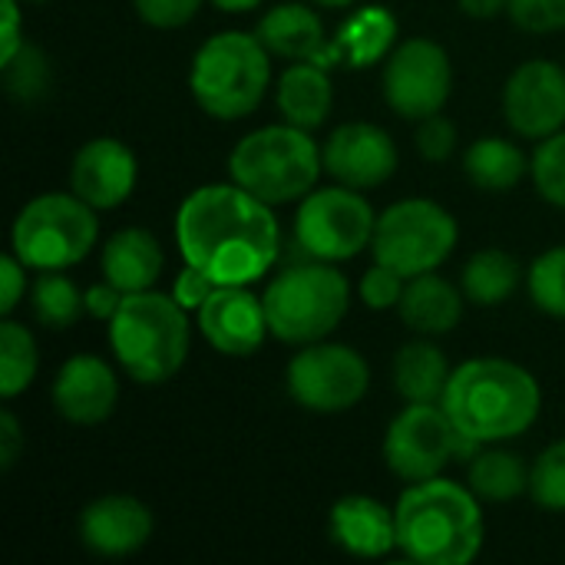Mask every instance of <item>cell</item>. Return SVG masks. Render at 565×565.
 <instances>
[{"label": "cell", "mask_w": 565, "mask_h": 565, "mask_svg": "<svg viewBox=\"0 0 565 565\" xmlns=\"http://www.w3.org/2000/svg\"><path fill=\"white\" fill-rule=\"evenodd\" d=\"M192 344L189 311L162 291H132L109 321V348L136 384L172 381Z\"/></svg>", "instance_id": "4"}, {"label": "cell", "mask_w": 565, "mask_h": 565, "mask_svg": "<svg viewBox=\"0 0 565 565\" xmlns=\"http://www.w3.org/2000/svg\"><path fill=\"white\" fill-rule=\"evenodd\" d=\"M450 89L454 66L440 43L414 36L391 50L384 66V99L397 116L420 122L447 106Z\"/></svg>", "instance_id": "13"}, {"label": "cell", "mask_w": 565, "mask_h": 565, "mask_svg": "<svg viewBox=\"0 0 565 565\" xmlns=\"http://www.w3.org/2000/svg\"><path fill=\"white\" fill-rule=\"evenodd\" d=\"M530 467L520 454L503 450V447H490L483 454H473L467 483L480 500L490 503H510L523 493H530Z\"/></svg>", "instance_id": "28"}, {"label": "cell", "mask_w": 565, "mask_h": 565, "mask_svg": "<svg viewBox=\"0 0 565 565\" xmlns=\"http://www.w3.org/2000/svg\"><path fill=\"white\" fill-rule=\"evenodd\" d=\"M271 79V53L258 33L225 30L205 40L189 70V89L195 103L222 122L252 116Z\"/></svg>", "instance_id": "5"}, {"label": "cell", "mask_w": 565, "mask_h": 565, "mask_svg": "<svg viewBox=\"0 0 565 565\" xmlns=\"http://www.w3.org/2000/svg\"><path fill=\"white\" fill-rule=\"evenodd\" d=\"M457 218L430 199H404L377 215L374 262L394 268L404 278L437 271L457 248Z\"/></svg>", "instance_id": "9"}, {"label": "cell", "mask_w": 565, "mask_h": 565, "mask_svg": "<svg viewBox=\"0 0 565 565\" xmlns=\"http://www.w3.org/2000/svg\"><path fill=\"white\" fill-rule=\"evenodd\" d=\"M23 454V430L13 417V411H3L0 414V470H13V463L20 460Z\"/></svg>", "instance_id": "43"}, {"label": "cell", "mask_w": 565, "mask_h": 565, "mask_svg": "<svg viewBox=\"0 0 565 565\" xmlns=\"http://www.w3.org/2000/svg\"><path fill=\"white\" fill-rule=\"evenodd\" d=\"M36 367H40V354H36L33 334L23 324L3 318V324H0V397L3 401L20 397L33 384Z\"/></svg>", "instance_id": "30"}, {"label": "cell", "mask_w": 565, "mask_h": 565, "mask_svg": "<svg viewBox=\"0 0 565 565\" xmlns=\"http://www.w3.org/2000/svg\"><path fill=\"white\" fill-rule=\"evenodd\" d=\"M334 103V86L328 76V66L321 63H291L281 79H278V109L285 116V122L298 126V129H318Z\"/></svg>", "instance_id": "24"}, {"label": "cell", "mask_w": 565, "mask_h": 565, "mask_svg": "<svg viewBox=\"0 0 565 565\" xmlns=\"http://www.w3.org/2000/svg\"><path fill=\"white\" fill-rule=\"evenodd\" d=\"M407 278L404 275H397L394 268H387V265H374V268H367L364 271V278H361V301L371 308V311H387V308H397L401 305V298H404V285Z\"/></svg>", "instance_id": "37"}, {"label": "cell", "mask_w": 565, "mask_h": 565, "mask_svg": "<svg viewBox=\"0 0 565 565\" xmlns=\"http://www.w3.org/2000/svg\"><path fill=\"white\" fill-rule=\"evenodd\" d=\"M50 60L43 56V50L23 43L17 50V56H10L3 63V83H7V93L17 99V103H36L46 96L50 89Z\"/></svg>", "instance_id": "32"}, {"label": "cell", "mask_w": 565, "mask_h": 565, "mask_svg": "<svg viewBox=\"0 0 565 565\" xmlns=\"http://www.w3.org/2000/svg\"><path fill=\"white\" fill-rule=\"evenodd\" d=\"M271 209L238 182L195 189L175 215V245L185 265L215 285H255L281 255V228Z\"/></svg>", "instance_id": "1"}, {"label": "cell", "mask_w": 565, "mask_h": 565, "mask_svg": "<svg viewBox=\"0 0 565 565\" xmlns=\"http://www.w3.org/2000/svg\"><path fill=\"white\" fill-rule=\"evenodd\" d=\"M195 315L202 338L225 358H252L271 334L265 301L248 285H218Z\"/></svg>", "instance_id": "16"}, {"label": "cell", "mask_w": 565, "mask_h": 565, "mask_svg": "<svg viewBox=\"0 0 565 565\" xmlns=\"http://www.w3.org/2000/svg\"><path fill=\"white\" fill-rule=\"evenodd\" d=\"M503 116L523 139H546L565 126V70L553 60L520 63L503 89Z\"/></svg>", "instance_id": "14"}, {"label": "cell", "mask_w": 565, "mask_h": 565, "mask_svg": "<svg viewBox=\"0 0 565 565\" xmlns=\"http://www.w3.org/2000/svg\"><path fill=\"white\" fill-rule=\"evenodd\" d=\"M507 13L526 33L565 30V0H510Z\"/></svg>", "instance_id": "36"}, {"label": "cell", "mask_w": 565, "mask_h": 565, "mask_svg": "<svg viewBox=\"0 0 565 565\" xmlns=\"http://www.w3.org/2000/svg\"><path fill=\"white\" fill-rule=\"evenodd\" d=\"M377 228V212L351 185L315 189L301 199L295 215V242L315 262H348L358 258Z\"/></svg>", "instance_id": "10"}, {"label": "cell", "mask_w": 565, "mask_h": 565, "mask_svg": "<svg viewBox=\"0 0 565 565\" xmlns=\"http://www.w3.org/2000/svg\"><path fill=\"white\" fill-rule=\"evenodd\" d=\"M132 7L149 26L175 30V26H185L189 20H195V13L202 10V0H132Z\"/></svg>", "instance_id": "39"}, {"label": "cell", "mask_w": 565, "mask_h": 565, "mask_svg": "<svg viewBox=\"0 0 565 565\" xmlns=\"http://www.w3.org/2000/svg\"><path fill=\"white\" fill-rule=\"evenodd\" d=\"M119 381L96 354H73L53 381V407L76 427H96L113 417Z\"/></svg>", "instance_id": "18"}, {"label": "cell", "mask_w": 565, "mask_h": 565, "mask_svg": "<svg viewBox=\"0 0 565 565\" xmlns=\"http://www.w3.org/2000/svg\"><path fill=\"white\" fill-rule=\"evenodd\" d=\"M530 172H533V182H536L540 195L550 205L565 212V129L540 139Z\"/></svg>", "instance_id": "35"}, {"label": "cell", "mask_w": 565, "mask_h": 565, "mask_svg": "<svg viewBox=\"0 0 565 565\" xmlns=\"http://www.w3.org/2000/svg\"><path fill=\"white\" fill-rule=\"evenodd\" d=\"M139 179V162L132 149L119 139L99 136L76 149L70 166V192H76L96 212L122 205Z\"/></svg>", "instance_id": "17"}, {"label": "cell", "mask_w": 565, "mask_h": 565, "mask_svg": "<svg viewBox=\"0 0 565 565\" xmlns=\"http://www.w3.org/2000/svg\"><path fill=\"white\" fill-rule=\"evenodd\" d=\"M397 40V20L384 7H361L354 10L334 40L338 60H348V66H371L384 56H391Z\"/></svg>", "instance_id": "26"}, {"label": "cell", "mask_w": 565, "mask_h": 565, "mask_svg": "<svg viewBox=\"0 0 565 565\" xmlns=\"http://www.w3.org/2000/svg\"><path fill=\"white\" fill-rule=\"evenodd\" d=\"M268 331L285 344L324 341L351 308V285L331 262H305L278 271L265 288Z\"/></svg>", "instance_id": "7"}, {"label": "cell", "mask_w": 565, "mask_h": 565, "mask_svg": "<svg viewBox=\"0 0 565 565\" xmlns=\"http://www.w3.org/2000/svg\"><path fill=\"white\" fill-rule=\"evenodd\" d=\"M258 40L268 46L271 56H285L291 63H338L334 43L324 36V23L321 17L305 7V3H281L275 10H268L258 20Z\"/></svg>", "instance_id": "21"}, {"label": "cell", "mask_w": 565, "mask_h": 565, "mask_svg": "<svg viewBox=\"0 0 565 565\" xmlns=\"http://www.w3.org/2000/svg\"><path fill=\"white\" fill-rule=\"evenodd\" d=\"M480 497L434 477L411 483L397 500V550L417 565H467L483 550Z\"/></svg>", "instance_id": "3"}, {"label": "cell", "mask_w": 565, "mask_h": 565, "mask_svg": "<svg viewBox=\"0 0 565 565\" xmlns=\"http://www.w3.org/2000/svg\"><path fill=\"white\" fill-rule=\"evenodd\" d=\"M152 536V513L136 497H99L79 513V543L103 556L122 559L139 553Z\"/></svg>", "instance_id": "19"}, {"label": "cell", "mask_w": 565, "mask_h": 565, "mask_svg": "<svg viewBox=\"0 0 565 565\" xmlns=\"http://www.w3.org/2000/svg\"><path fill=\"white\" fill-rule=\"evenodd\" d=\"M397 311H401L404 324L414 334L440 338V334H450L460 324L463 295L447 278H440L437 271H427V275L407 278V288H404V298H401Z\"/></svg>", "instance_id": "23"}, {"label": "cell", "mask_w": 565, "mask_h": 565, "mask_svg": "<svg viewBox=\"0 0 565 565\" xmlns=\"http://www.w3.org/2000/svg\"><path fill=\"white\" fill-rule=\"evenodd\" d=\"M321 159H324V172L334 182L364 192L384 185L394 175L397 146L374 122H344L328 136Z\"/></svg>", "instance_id": "15"}, {"label": "cell", "mask_w": 565, "mask_h": 565, "mask_svg": "<svg viewBox=\"0 0 565 565\" xmlns=\"http://www.w3.org/2000/svg\"><path fill=\"white\" fill-rule=\"evenodd\" d=\"M520 278H523V268L510 252L483 248L463 268V295L467 301L480 308H497L513 298V291L520 288Z\"/></svg>", "instance_id": "29"}, {"label": "cell", "mask_w": 565, "mask_h": 565, "mask_svg": "<svg viewBox=\"0 0 565 565\" xmlns=\"http://www.w3.org/2000/svg\"><path fill=\"white\" fill-rule=\"evenodd\" d=\"M0 285H3V295H0V315L3 318H10L13 315V308L23 301V295H26V265L10 252V255H3V262H0Z\"/></svg>", "instance_id": "41"}, {"label": "cell", "mask_w": 565, "mask_h": 565, "mask_svg": "<svg viewBox=\"0 0 565 565\" xmlns=\"http://www.w3.org/2000/svg\"><path fill=\"white\" fill-rule=\"evenodd\" d=\"M510 7V0H460V10L473 20H493Z\"/></svg>", "instance_id": "45"}, {"label": "cell", "mask_w": 565, "mask_h": 565, "mask_svg": "<svg viewBox=\"0 0 565 565\" xmlns=\"http://www.w3.org/2000/svg\"><path fill=\"white\" fill-rule=\"evenodd\" d=\"M23 3H43V0H23Z\"/></svg>", "instance_id": "48"}, {"label": "cell", "mask_w": 565, "mask_h": 565, "mask_svg": "<svg viewBox=\"0 0 565 565\" xmlns=\"http://www.w3.org/2000/svg\"><path fill=\"white\" fill-rule=\"evenodd\" d=\"M440 407L467 440L503 444L536 424L543 391L526 367L503 358H477L450 374Z\"/></svg>", "instance_id": "2"}, {"label": "cell", "mask_w": 565, "mask_h": 565, "mask_svg": "<svg viewBox=\"0 0 565 565\" xmlns=\"http://www.w3.org/2000/svg\"><path fill=\"white\" fill-rule=\"evenodd\" d=\"M480 444L467 440L440 404H407L387 427L384 460L404 483H424L444 473L457 457L477 454Z\"/></svg>", "instance_id": "11"}, {"label": "cell", "mask_w": 565, "mask_h": 565, "mask_svg": "<svg viewBox=\"0 0 565 565\" xmlns=\"http://www.w3.org/2000/svg\"><path fill=\"white\" fill-rule=\"evenodd\" d=\"M215 288H218V285H215L205 271L185 265V268L179 271L175 285H172V298H175L185 311H199V308L212 298Z\"/></svg>", "instance_id": "40"}, {"label": "cell", "mask_w": 565, "mask_h": 565, "mask_svg": "<svg viewBox=\"0 0 565 565\" xmlns=\"http://www.w3.org/2000/svg\"><path fill=\"white\" fill-rule=\"evenodd\" d=\"M530 298L540 311L565 321V245L543 252L530 268Z\"/></svg>", "instance_id": "33"}, {"label": "cell", "mask_w": 565, "mask_h": 565, "mask_svg": "<svg viewBox=\"0 0 565 565\" xmlns=\"http://www.w3.org/2000/svg\"><path fill=\"white\" fill-rule=\"evenodd\" d=\"M122 291L109 281H99V285H89L83 291V301H86V315H93L96 321H113L119 305H122Z\"/></svg>", "instance_id": "42"}, {"label": "cell", "mask_w": 565, "mask_h": 565, "mask_svg": "<svg viewBox=\"0 0 565 565\" xmlns=\"http://www.w3.org/2000/svg\"><path fill=\"white\" fill-rule=\"evenodd\" d=\"M218 10H225V13H248V10H255V7H262L265 0H212Z\"/></svg>", "instance_id": "46"}, {"label": "cell", "mask_w": 565, "mask_h": 565, "mask_svg": "<svg viewBox=\"0 0 565 565\" xmlns=\"http://www.w3.org/2000/svg\"><path fill=\"white\" fill-rule=\"evenodd\" d=\"M334 546L358 559H384L397 550V513L371 497H344L328 520Z\"/></svg>", "instance_id": "20"}, {"label": "cell", "mask_w": 565, "mask_h": 565, "mask_svg": "<svg viewBox=\"0 0 565 565\" xmlns=\"http://www.w3.org/2000/svg\"><path fill=\"white\" fill-rule=\"evenodd\" d=\"M288 394L311 414H344L371 387L367 361L348 344H305L288 364Z\"/></svg>", "instance_id": "12"}, {"label": "cell", "mask_w": 565, "mask_h": 565, "mask_svg": "<svg viewBox=\"0 0 565 565\" xmlns=\"http://www.w3.org/2000/svg\"><path fill=\"white\" fill-rule=\"evenodd\" d=\"M0 3H3V50H0V66H3L23 46V40H20V3L23 0H0Z\"/></svg>", "instance_id": "44"}, {"label": "cell", "mask_w": 565, "mask_h": 565, "mask_svg": "<svg viewBox=\"0 0 565 565\" xmlns=\"http://www.w3.org/2000/svg\"><path fill=\"white\" fill-rule=\"evenodd\" d=\"M450 374L444 351L427 338L404 344L394 358V391L407 404H440Z\"/></svg>", "instance_id": "25"}, {"label": "cell", "mask_w": 565, "mask_h": 565, "mask_svg": "<svg viewBox=\"0 0 565 565\" xmlns=\"http://www.w3.org/2000/svg\"><path fill=\"white\" fill-rule=\"evenodd\" d=\"M526 152L500 136H483L477 139L467 156H463V172L477 189L487 192H507L526 175Z\"/></svg>", "instance_id": "27"}, {"label": "cell", "mask_w": 565, "mask_h": 565, "mask_svg": "<svg viewBox=\"0 0 565 565\" xmlns=\"http://www.w3.org/2000/svg\"><path fill=\"white\" fill-rule=\"evenodd\" d=\"M99 238L96 209L76 192H43L30 199L10 228V252L33 271H66L79 265Z\"/></svg>", "instance_id": "8"}, {"label": "cell", "mask_w": 565, "mask_h": 565, "mask_svg": "<svg viewBox=\"0 0 565 565\" xmlns=\"http://www.w3.org/2000/svg\"><path fill=\"white\" fill-rule=\"evenodd\" d=\"M530 497L550 513H565V440L546 447L530 473Z\"/></svg>", "instance_id": "34"}, {"label": "cell", "mask_w": 565, "mask_h": 565, "mask_svg": "<svg viewBox=\"0 0 565 565\" xmlns=\"http://www.w3.org/2000/svg\"><path fill=\"white\" fill-rule=\"evenodd\" d=\"M30 305L36 321L53 331H66L86 311L83 291L63 271H40L30 288Z\"/></svg>", "instance_id": "31"}, {"label": "cell", "mask_w": 565, "mask_h": 565, "mask_svg": "<svg viewBox=\"0 0 565 565\" xmlns=\"http://www.w3.org/2000/svg\"><path fill=\"white\" fill-rule=\"evenodd\" d=\"M162 265V245L146 228H122L103 248V278L116 285L122 295L149 291L159 281Z\"/></svg>", "instance_id": "22"}, {"label": "cell", "mask_w": 565, "mask_h": 565, "mask_svg": "<svg viewBox=\"0 0 565 565\" xmlns=\"http://www.w3.org/2000/svg\"><path fill=\"white\" fill-rule=\"evenodd\" d=\"M311 3L328 7V10H344V7H354V3H361V0H311Z\"/></svg>", "instance_id": "47"}, {"label": "cell", "mask_w": 565, "mask_h": 565, "mask_svg": "<svg viewBox=\"0 0 565 565\" xmlns=\"http://www.w3.org/2000/svg\"><path fill=\"white\" fill-rule=\"evenodd\" d=\"M454 149H457V126L447 116L434 113V116L420 119V126H417V152L424 159L444 162V159L454 156Z\"/></svg>", "instance_id": "38"}, {"label": "cell", "mask_w": 565, "mask_h": 565, "mask_svg": "<svg viewBox=\"0 0 565 565\" xmlns=\"http://www.w3.org/2000/svg\"><path fill=\"white\" fill-rule=\"evenodd\" d=\"M324 159L308 129L291 122L248 132L228 156V175L268 205L301 202L315 192Z\"/></svg>", "instance_id": "6"}]
</instances>
